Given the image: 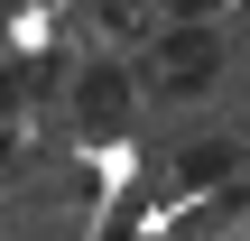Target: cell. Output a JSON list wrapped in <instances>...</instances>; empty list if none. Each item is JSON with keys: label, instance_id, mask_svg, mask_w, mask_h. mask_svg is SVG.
<instances>
[{"label": "cell", "instance_id": "1", "mask_svg": "<svg viewBox=\"0 0 250 241\" xmlns=\"http://www.w3.org/2000/svg\"><path fill=\"white\" fill-rule=\"evenodd\" d=\"M74 111H83L93 139H111V130L130 121V74H121V65H93V74L74 84Z\"/></svg>", "mask_w": 250, "mask_h": 241}, {"label": "cell", "instance_id": "2", "mask_svg": "<svg viewBox=\"0 0 250 241\" xmlns=\"http://www.w3.org/2000/svg\"><path fill=\"white\" fill-rule=\"evenodd\" d=\"M204 74H213V37H204V28H176V37L158 46V84H167V93H195Z\"/></svg>", "mask_w": 250, "mask_h": 241}, {"label": "cell", "instance_id": "3", "mask_svg": "<svg viewBox=\"0 0 250 241\" xmlns=\"http://www.w3.org/2000/svg\"><path fill=\"white\" fill-rule=\"evenodd\" d=\"M232 167H241V149H232V139H204V149L176 158V186H223Z\"/></svg>", "mask_w": 250, "mask_h": 241}, {"label": "cell", "instance_id": "4", "mask_svg": "<svg viewBox=\"0 0 250 241\" xmlns=\"http://www.w3.org/2000/svg\"><path fill=\"white\" fill-rule=\"evenodd\" d=\"M19 102H28V74H19V65H0V121H9Z\"/></svg>", "mask_w": 250, "mask_h": 241}, {"label": "cell", "instance_id": "5", "mask_svg": "<svg viewBox=\"0 0 250 241\" xmlns=\"http://www.w3.org/2000/svg\"><path fill=\"white\" fill-rule=\"evenodd\" d=\"M167 9H186V19H204V9H213V0H167Z\"/></svg>", "mask_w": 250, "mask_h": 241}, {"label": "cell", "instance_id": "6", "mask_svg": "<svg viewBox=\"0 0 250 241\" xmlns=\"http://www.w3.org/2000/svg\"><path fill=\"white\" fill-rule=\"evenodd\" d=\"M9 158H19V149H9V130H0V167H9Z\"/></svg>", "mask_w": 250, "mask_h": 241}]
</instances>
